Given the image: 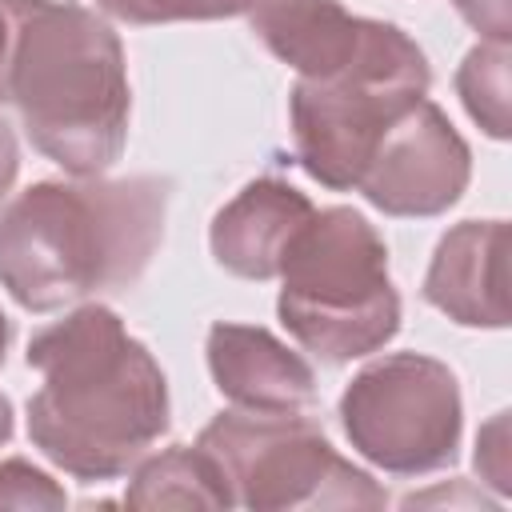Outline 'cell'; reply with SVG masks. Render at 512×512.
Listing matches in <instances>:
<instances>
[{
	"label": "cell",
	"mask_w": 512,
	"mask_h": 512,
	"mask_svg": "<svg viewBox=\"0 0 512 512\" xmlns=\"http://www.w3.org/2000/svg\"><path fill=\"white\" fill-rule=\"evenodd\" d=\"M196 444L228 480L232 504L252 512L388 504V492L364 468L344 460L304 412L228 408L200 428Z\"/></svg>",
	"instance_id": "8992f818"
},
{
	"label": "cell",
	"mask_w": 512,
	"mask_h": 512,
	"mask_svg": "<svg viewBox=\"0 0 512 512\" xmlns=\"http://www.w3.org/2000/svg\"><path fill=\"white\" fill-rule=\"evenodd\" d=\"M168 176L36 180L0 212V288L24 312L128 292L164 244Z\"/></svg>",
	"instance_id": "7a4b0ae2"
},
{
	"label": "cell",
	"mask_w": 512,
	"mask_h": 512,
	"mask_svg": "<svg viewBox=\"0 0 512 512\" xmlns=\"http://www.w3.org/2000/svg\"><path fill=\"white\" fill-rule=\"evenodd\" d=\"M128 508H236L228 480L200 444H172L156 456H144L124 492Z\"/></svg>",
	"instance_id": "4fadbf2b"
},
{
	"label": "cell",
	"mask_w": 512,
	"mask_h": 512,
	"mask_svg": "<svg viewBox=\"0 0 512 512\" xmlns=\"http://www.w3.org/2000/svg\"><path fill=\"white\" fill-rule=\"evenodd\" d=\"M508 68H512L508 44H488V40L468 48L456 68V96L488 140H508L512 132L508 128Z\"/></svg>",
	"instance_id": "5bb4252c"
},
{
	"label": "cell",
	"mask_w": 512,
	"mask_h": 512,
	"mask_svg": "<svg viewBox=\"0 0 512 512\" xmlns=\"http://www.w3.org/2000/svg\"><path fill=\"white\" fill-rule=\"evenodd\" d=\"M216 392L232 408L252 412H308L320 400L312 364L260 324L220 320L204 340Z\"/></svg>",
	"instance_id": "9c48e42d"
},
{
	"label": "cell",
	"mask_w": 512,
	"mask_h": 512,
	"mask_svg": "<svg viewBox=\"0 0 512 512\" xmlns=\"http://www.w3.org/2000/svg\"><path fill=\"white\" fill-rule=\"evenodd\" d=\"M16 172H20V148H16V132H12V128H8V120L0 116V204H4V196L12 192Z\"/></svg>",
	"instance_id": "d6986e66"
},
{
	"label": "cell",
	"mask_w": 512,
	"mask_h": 512,
	"mask_svg": "<svg viewBox=\"0 0 512 512\" xmlns=\"http://www.w3.org/2000/svg\"><path fill=\"white\" fill-rule=\"evenodd\" d=\"M40 372L28 396V440L84 484L132 472L168 432V376L108 304H76L24 352Z\"/></svg>",
	"instance_id": "6da1fadb"
},
{
	"label": "cell",
	"mask_w": 512,
	"mask_h": 512,
	"mask_svg": "<svg viewBox=\"0 0 512 512\" xmlns=\"http://www.w3.org/2000/svg\"><path fill=\"white\" fill-rule=\"evenodd\" d=\"M8 44H12V16L0 0V80H4V64H8Z\"/></svg>",
	"instance_id": "44dd1931"
},
{
	"label": "cell",
	"mask_w": 512,
	"mask_h": 512,
	"mask_svg": "<svg viewBox=\"0 0 512 512\" xmlns=\"http://www.w3.org/2000/svg\"><path fill=\"white\" fill-rule=\"evenodd\" d=\"M8 344H12V320L0 312V368H4ZM12 428H16V420H12V400L0 392V444H8V440H12Z\"/></svg>",
	"instance_id": "ffe728a7"
},
{
	"label": "cell",
	"mask_w": 512,
	"mask_h": 512,
	"mask_svg": "<svg viewBox=\"0 0 512 512\" xmlns=\"http://www.w3.org/2000/svg\"><path fill=\"white\" fill-rule=\"evenodd\" d=\"M316 204L280 176H260L244 184L208 228L212 260L240 280H272L296 240L312 220Z\"/></svg>",
	"instance_id": "8fae6325"
},
{
	"label": "cell",
	"mask_w": 512,
	"mask_h": 512,
	"mask_svg": "<svg viewBox=\"0 0 512 512\" xmlns=\"http://www.w3.org/2000/svg\"><path fill=\"white\" fill-rule=\"evenodd\" d=\"M12 44L0 104L28 144L68 176L108 172L128 144L132 88L124 44L104 12L76 0H4Z\"/></svg>",
	"instance_id": "3957f363"
},
{
	"label": "cell",
	"mask_w": 512,
	"mask_h": 512,
	"mask_svg": "<svg viewBox=\"0 0 512 512\" xmlns=\"http://www.w3.org/2000/svg\"><path fill=\"white\" fill-rule=\"evenodd\" d=\"M348 444L388 476H428L456 460L464 400L456 372L424 352L364 364L336 400Z\"/></svg>",
	"instance_id": "52a82bcc"
},
{
	"label": "cell",
	"mask_w": 512,
	"mask_h": 512,
	"mask_svg": "<svg viewBox=\"0 0 512 512\" xmlns=\"http://www.w3.org/2000/svg\"><path fill=\"white\" fill-rule=\"evenodd\" d=\"M280 324L324 364H352L400 332V292L376 224L332 204L312 212L280 264Z\"/></svg>",
	"instance_id": "277c9868"
},
{
	"label": "cell",
	"mask_w": 512,
	"mask_h": 512,
	"mask_svg": "<svg viewBox=\"0 0 512 512\" xmlns=\"http://www.w3.org/2000/svg\"><path fill=\"white\" fill-rule=\"evenodd\" d=\"M464 24L480 32L488 44H512V0H452Z\"/></svg>",
	"instance_id": "ac0fdd59"
},
{
	"label": "cell",
	"mask_w": 512,
	"mask_h": 512,
	"mask_svg": "<svg viewBox=\"0 0 512 512\" xmlns=\"http://www.w3.org/2000/svg\"><path fill=\"white\" fill-rule=\"evenodd\" d=\"M68 492L36 464L12 456L0 460V508H64Z\"/></svg>",
	"instance_id": "2e32d148"
},
{
	"label": "cell",
	"mask_w": 512,
	"mask_h": 512,
	"mask_svg": "<svg viewBox=\"0 0 512 512\" xmlns=\"http://www.w3.org/2000/svg\"><path fill=\"white\" fill-rule=\"evenodd\" d=\"M248 24L260 44L304 80L344 72L376 32V20L348 12L340 0H256Z\"/></svg>",
	"instance_id": "7c38bea8"
},
{
	"label": "cell",
	"mask_w": 512,
	"mask_h": 512,
	"mask_svg": "<svg viewBox=\"0 0 512 512\" xmlns=\"http://www.w3.org/2000/svg\"><path fill=\"white\" fill-rule=\"evenodd\" d=\"M432 88L424 48L392 20H376L368 48L336 76H296L288 120L300 168L332 188L352 192L380 136Z\"/></svg>",
	"instance_id": "5b68a950"
},
{
	"label": "cell",
	"mask_w": 512,
	"mask_h": 512,
	"mask_svg": "<svg viewBox=\"0 0 512 512\" xmlns=\"http://www.w3.org/2000/svg\"><path fill=\"white\" fill-rule=\"evenodd\" d=\"M256 0H96V12L124 24H176V20H232Z\"/></svg>",
	"instance_id": "9a60e30c"
},
{
	"label": "cell",
	"mask_w": 512,
	"mask_h": 512,
	"mask_svg": "<svg viewBox=\"0 0 512 512\" xmlns=\"http://www.w3.org/2000/svg\"><path fill=\"white\" fill-rule=\"evenodd\" d=\"M472 180V152L436 100H416L372 148L360 192L372 208L400 220L448 212Z\"/></svg>",
	"instance_id": "ba28073f"
},
{
	"label": "cell",
	"mask_w": 512,
	"mask_h": 512,
	"mask_svg": "<svg viewBox=\"0 0 512 512\" xmlns=\"http://www.w3.org/2000/svg\"><path fill=\"white\" fill-rule=\"evenodd\" d=\"M476 472L500 492L508 496L512 480H508V412H496L480 436H476Z\"/></svg>",
	"instance_id": "e0dca14e"
},
{
	"label": "cell",
	"mask_w": 512,
	"mask_h": 512,
	"mask_svg": "<svg viewBox=\"0 0 512 512\" xmlns=\"http://www.w3.org/2000/svg\"><path fill=\"white\" fill-rule=\"evenodd\" d=\"M420 292L460 328H508V220L452 224Z\"/></svg>",
	"instance_id": "30bf717a"
}]
</instances>
